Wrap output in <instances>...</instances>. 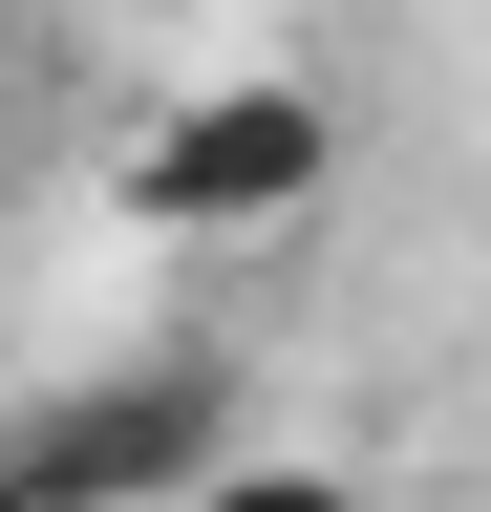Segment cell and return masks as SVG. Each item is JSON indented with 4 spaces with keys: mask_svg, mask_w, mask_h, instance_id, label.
I'll return each mask as SVG.
<instances>
[{
    "mask_svg": "<svg viewBox=\"0 0 491 512\" xmlns=\"http://www.w3.org/2000/svg\"><path fill=\"white\" fill-rule=\"evenodd\" d=\"M193 512H363V491H342V470H214Z\"/></svg>",
    "mask_w": 491,
    "mask_h": 512,
    "instance_id": "3957f363",
    "label": "cell"
},
{
    "mask_svg": "<svg viewBox=\"0 0 491 512\" xmlns=\"http://www.w3.org/2000/svg\"><path fill=\"white\" fill-rule=\"evenodd\" d=\"M235 470V384L214 363H150V384H107V406H65L0 470V512H193Z\"/></svg>",
    "mask_w": 491,
    "mask_h": 512,
    "instance_id": "7a4b0ae2",
    "label": "cell"
},
{
    "mask_svg": "<svg viewBox=\"0 0 491 512\" xmlns=\"http://www.w3.org/2000/svg\"><path fill=\"white\" fill-rule=\"evenodd\" d=\"M321 171H342V107L278 86V64H235V86H171V107H150L129 214H150V235H278Z\"/></svg>",
    "mask_w": 491,
    "mask_h": 512,
    "instance_id": "6da1fadb",
    "label": "cell"
}]
</instances>
